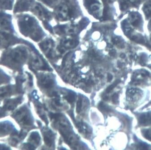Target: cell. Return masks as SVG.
Instances as JSON below:
<instances>
[{
    "instance_id": "20",
    "label": "cell",
    "mask_w": 151,
    "mask_h": 150,
    "mask_svg": "<svg viewBox=\"0 0 151 150\" xmlns=\"http://www.w3.org/2000/svg\"><path fill=\"white\" fill-rule=\"evenodd\" d=\"M147 21V29L148 33H151V16Z\"/></svg>"
},
{
    "instance_id": "28",
    "label": "cell",
    "mask_w": 151,
    "mask_h": 150,
    "mask_svg": "<svg viewBox=\"0 0 151 150\" xmlns=\"http://www.w3.org/2000/svg\"><path fill=\"white\" fill-rule=\"evenodd\" d=\"M120 57L122 58H125L126 57V55L124 54V53H122V54L120 55Z\"/></svg>"
},
{
    "instance_id": "15",
    "label": "cell",
    "mask_w": 151,
    "mask_h": 150,
    "mask_svg": "<svg viewBox=\"0 0 151 150\" xmlns=\"http://www.w3.org/2000/svg\"><path fill=\"white\" fill-rule=\"evenodd\" d=\"M82 106V98L80 97L77 103L76 112L78 114H79L80 113Z\"/></svg>"
},
{
    "instance_id": "22",
    "label": "cell",
    "mask_w": 151,
    "mask_h": 150,
    "mask_svg": "<svg viewBox=\"0 0 151 150\" xmlns=\"http://www.w3.org/2000/svg\"><path fill=\"white\" fill-rule=\"evenodd\" d=\"M100 5L98 4H94L91 5V9L94 11L98 10L100 9Z\"/></svg>"
},
{
    "instance_id": "18",
    "label": "cell",
    "mask_w": 151,
    "mask_h": 150,
    "mask_svg": "<svg viewBox=\"0 0 151 150\" xmlns=\"http://www.w3.org/2000/svg\"><path fill=\"white\" fill-rule=\"evenodd\" d=\"M31 139L32 140H34L37 143L39 142V136L38 134L37 135V133H32L31 135Z\"/></svg>"
},
{
    "instance_id": "19",
    "label": "cell",
    "mask_w": 151,
    "mask_h": 150,
    "mask_svg": "<svg viewBox=\"0 0 151 150\" xmlns=\"http://www.w3.org/2000/svg\"><path fill=\"white\" fill-rule=\"evenodd\" d=\"M44 141H45L46 145L48 146L49 147H50L51 146L52 141L51 139L49 138V137L45 136L44 137Z\"/></svg>"
},
{
    "instance_id": "21",
    "label": "cell",
    "mask_w": 151,
    "mask_h": 150,
    "mask_svg": "<svg viewBox=\"0 0 151 150\" xmlns=\"http://www.w3.org/2000/svg\"><path fill=\"white\" fill-rule=\"evenodd\" d=\"M53 83H54V82H53V81H50L48 82V83H47L44 85V87L46 88H50L52 86Z\"/></svg>"
},
{
    "instance_id": "23",
    "label": "cell",
    "mask_w": 151,
    "mask_h": 150,
    "mask_svg": "<svg viewBox=\"0 0 151 150\" xmlns=\"http://www.w3.org/2000/svg\"><path fill=\"white\" fill-rule=\"evenodd\" d=\"M112 101L114 103H116L118 101V95L117 94H115L112 96Z\"/></svg>"
},
{
    "instance_id": "17",
    "label": "cell",
    "mask_w": 151,
    "mask_h": 150,
    "mask_svg": "<svg viewBox=\"0 0 151 150\" xmlns=\"http://www.w3.org/2000/svg\"><path fill=\"white\" fill-rule=\"evenodd\" d=\"M143 134L146 138L151 141V130H146L143 131Z\"/></svg>"
},
{
    "instance_id": "16",
    "label": "cell",
    "mask_w": 151,
    "mask_h": 150,
    "mask_svg": "<svg viewBox=\"0 0 151 150\" xmlns=\"http://www.w3.org/2000/svg\"><path fill=\"white\" fill-rule=\"evenodd\" d=\"M99 109L102 111H105V112H109L110 109L107 107L106 105H104L103 102H101L98 106Z\"/></svg>"
},
{
    "instance_id": "27",
    "label": "cell",
    "mask_w": 151,
    "mask_h": 150,
    "mask_svg": "<svg viewBox=\"0 0 151 150\" xmlns=\"http://www.w3.org/2000/svg\"><path fill=\"white\" fill-rule=\"evenodd\" d=\"M109 54L112 56H114L116 54V51H110Z\"/></svg>"
},
{
    "instance_id": "6",
    "label": "cell",
    "mask_w": 151,
    "mask_h": 150,
    "mask_svg": "<svg viewBox=\"0 0 151 150\" xmlns=\"http://www.w3.org/2000/svg\"><path fill=\"white\" fill-rule=\"evenodd\" d=\"M147 0H120V8L123 12H128L132 10H137Z\"/></svg>"
},
{
    "instance_id": "9",
    "label": "cell",
    "mask_w": 151,
    "mask_h": 150,
    "mask_svg": "<svg viewBox=\"0 0 151 150\" xmlns=\"http://www.w3.org/2000/svg\"><path fill=\"white\" fill-rule=\"evenodd\" d=\"M12 126L7 122L0 123V136L6 135L12 131Z\"/></svg>"
},
{
    "instance_id": "1",
    "label": "cell",
    "mask_w": 151,
    "mask_h": 150,
    "mask_svg": "<svg viewBox=\"0 0 151 150\" xmlns=\"http://www.w3.org/2000/svg\"><path fill=\"white\" fill-rule=\"evenodd\" d=\"M4 50L0 58V64L15 69L21 68L27 56L24 46L17 44Z\"/></svg>"
},
{
    "instance_id": "11",
    "label": "cell",
    "mask_w": 151,
    "mask_h": 150,
    "mask_svg": "<svg viewBox=\"0 0 151 150\" xmlns=\"http://www.w3.org/2000/svg\"><path fill=\"white\" fill-rule=\"evenodd\" d=\"M9 81V78L6 75L0 71V84L7 82Z\"/></svg>"
},
{
    "instance_id": "24",
    "label": "cell",
    "mask_w": 151,
    "mask_h": 150,
    "mask_svg": "<svg viewBox=\"0 0 151 150\" xmlns=\"http://www.w3.org/2000/svg\"><path fill=\"white\" fill-rule=\"evenodd\" d=\"M147 36H148V44L150 47V50L151 51V33H148Z\"/></svg>"
},
{
    "instance_id": "13",
    "label": "cell",
    "mask_w": 151,
    "mask_h": 150,
    "mask_svg": "<svg viewBox=\"0 0 151 150\" xmlns=\"http://www.w3.org/2000/svg\"><path fill=\"white\" fill-rule=\"evenodd\" d=\"M63 44L66 47H72L76 46V43L74 40H67L64 42Z\"/></svg>"
},
{
    "instance_id": "25",
    "label": "cell",
    "mask_w": 151,
    "mask_h": 150,
    "mask_svg": "<svg viewBox=\"0 0 151 150\" xmlns=\"http://www.w3.org/2000/svg\"><path fill=\"white\" fill-rule=\"evenodd\" d=\"M108 81L110 82L112 80V79H113V76L111 75L110 73H108Z\"/></svg>"
},
{
    "instance_id": "10",
    "label": "cell",
    "mask_w": 151,
    "mask_h": 150,
    "mask_svg": "<svg viewBox=\"0 0 151 150\" xmlns=\"http://www.w3.org/2000/svg\"><path fill=\"white\" fill-rule=\"evenodd\" d=\"M59 13L63 18H66L68 14V7L65 5H63L59 8Z\"/></svg>"
},
{
    "instance_id": "4",
    "label": "cell",
    "mask_w": 151,
    "mask_h": 150,
    "mask_svg": "<svg viewBox=\"0 0 151 150\" xmlns=\"http://www.w3.org/2000/svg\"><path fill=\"white\" fill-rule=\"evenodd\" d=\"M130 26L136 31L145 33V20L141 13L137 10L129 11L127 19Z\"/></svg>"
},
{
    "instance_id": "14",
    "label": "cell",
    "mask_w": 151,
    "mask_h": 150,
    "mask_svg": "<svg viewBox=\"0 0 151 150\" xmlns=\"http://www.w3.org/2000/svg\"><path fill=\"white\" fill-rule=\"evenodd\" d=\"M65 98L67 100L68 102L70 103H73L76 100L75 96L73 94H69L68 95L65 97Z\"/></svg>"
},
{
    "instance_id": "8",
    "label": "cell",
    "mask_w": 151,
    "mask_h": 150,
    "mask_svg": "<svg viewBox=\"0 0 151 150\" xmlns=\"http://www.w3.org/2000/svg\"><path fill=\"white\" fill-rule=\"evenodd\" d=\"M15 4V0H0V10L12 11Z\"/></svg>"
},
{
    "instance_id": "30",
    "label": "cell",
    "mask_w": 151,
    "mask_h": 150,
    "mask_svg": "<svg viewBox=\"0 0 151 150\" xmlns=\"http://www.w3.org/2000/svg\"><path fill=\"white\" fill-rule=\"evenodd\" d=\"M52 94H53V95L54 96H58V94H57V93H56V92H53V93H52Z\"/></svg>"
},
{
    "instance_id": "2",
    "label": "cell",
    "mask_w": 151,
    "mask_h": 150,
    "mask_svg": "<svg viewBox=\"0 0 151 150\" xmlns=\"http://www.w3.org/2000/svg\"><path fill=\"white\" fill-rule=\"evenodd\" d=\"M124 33L128 38L134 44L141 45L150 50L148 44V36L147 34L136 31L130 26L127 19L122 22Z\"/></svg>"
},
{
    "instance_id": "29",
    "label": "cell",
    "mask_w": 151,
    "mask_h": 150,
    "mask_svg": "<svg viewBox=\"0 0 151 150\" xmlns=\"http://www.w3.org/2000/svg\"><path fill=\"white\" fill-rule=\"evenodd\" d=\"M103 100H104V101H107V100H108L109 97H108L107 96H105L103 98Z\"/></svg>"
},
{
    "instance_id": "3",
    "label": "cell",
    "mask_w": 151,
    "mask_h": 150,
    "mask_svg": "<svg viewBox=\"0 0 151 150\" xmlns=\"http://www.w3.org/2000/svg\"><path fill=\"white\" fill-rule=\"evenodd\" d=\"M24 43L17 34L11 33L0 29V49L5 50L9 47Z\"/></svg>"
},
{
    "instance_id": "26",
    "label": "cell",
    "mask_w": 151,
    "mask_h": 150,
    "mask_svg": "<svg viewBox=\"0 0 151 150\" xmlns=\"http://www.w3.org/2000/svg\"><path fill=\"white\" fill-rule=\"evenodd\" d=\"M55 104H56L57 106H61V103H60V101H59V100H58V99H56V100H55Z\"/></svg>"
},
{
    "instance_id": "7",
    "label": "cell",
    "mask_w": 151,
    "mask_h": 150,
    "mask_svg": "<svg viewBox=\"0 0 151 150\" xmlns=\"http://www.w3.org/2000/svg\"><path fill=\"white\" fill-rule=\"evenodd\" d=\"M28 0H16L13 9V14L22 13L28 9Z\"/></svg>"
},
{
    "instance_id": "5",
    "label": "cell",
    "mask_w": 151,
    "mask_h": 150,
    "mask_svg": "<svg viewBox=\"0 0 151 150\" xmlns=\"http://www.w3.org/2000/svg\"><path fill=\"white\" fill-rule=\"evenodd\" d=\"M0 29L17 34L13 24V15L3 10H0Z\"/></svg>"
},
{
    "instance_id": "12",
    "label": "cell",
    "mask_w": 151,
    "mask_h": 150,
    "mask_svg": "<svg viewBox=\"0 0 151 150\" xmlns=\"http://www.w3.org/2000/svg\"><path fill=\"white\" fill-rule=\"evenodd\" d=\"M120 81L119 80H116L113 84L110 85V86H109L107 88L106 90V92L107 93H109L110 91H112L113 90V89L116 86H117L119 83Z\"/></svg>"
}]
</instances>
